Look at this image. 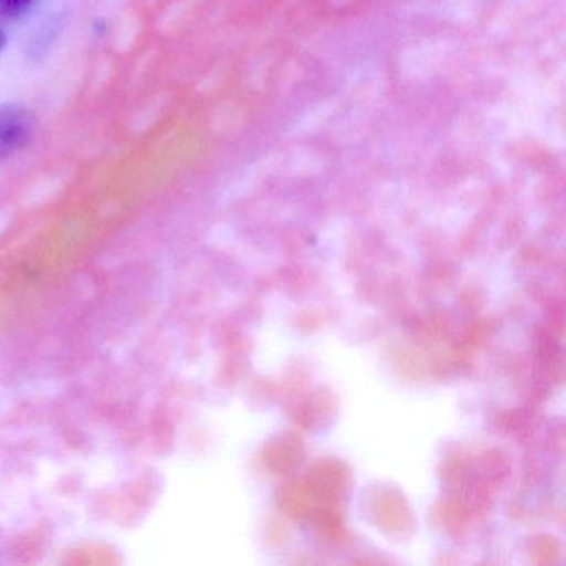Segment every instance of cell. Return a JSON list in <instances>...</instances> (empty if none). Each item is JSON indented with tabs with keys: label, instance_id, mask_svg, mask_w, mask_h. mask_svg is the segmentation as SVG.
<instances>
[{
	"label": "cell",
	"instance_id": "3",
	"mask_svg": "<svg viewBox=\"0 0 566 566\" xmlns=\"http://www.w3.org/2000/svg\"><path fill=\"white\" fill-rule=\"evenodd\" d=\"M6 45H8V35H6V32L0 29V54L4 52Z\"/></svg>",
	"mask_w": 566,
	"mask_h": 566
},
{
	"label": "cell",
	"instance_id": "1",
	"mask_svg": "<svg viewBox=\"0 0 566 566\" xmlns=\"http://www.w3.org/2000/svg\"><path fill=\"white\" fill-rule=\"evenodd\" d=\"M34 120L25 108L0 107V160L24 150L31 142Z\"/></svg>",
	"mask_w": 566,
	"mask_h": 566
},
{
	"label": "cell",
	"instance_id": "2",
	"mask_svg": "<svg viewBox=\"0 0 566 566\" xmlns=\"http://www.w3.org/2000/svg\"><path fill=\"white\" fill-rule=\"evenodd\" d=\"M38 0H0V18L15 21L28 14Z\"/></svg>",
	"mask_w": 566,
	"mask_h": 566
}]
</instances>
